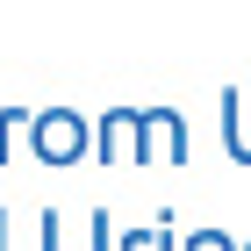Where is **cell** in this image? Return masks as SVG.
Masks as SVG:
<instances>
[{"label": "cell", "instance_id": "cell-1", "mask_svg": "<svg viewBox=\"0 0 251 251\" xmlns=\"http://www.w3.org/2000/svg\"><path fill=\"white\" fill-rule=\"evenodd\" d=\"M122 151H136V165L144 158H165V165H187V115L179 108H108V115L94 122V158L100 165H115Z\"/></svg>", "mask_w": 251, "mask_h": 251}, {"label": "cell", "instance_id": "cell-2", "mask_svg": "<svg viewBox=\"0 0 251 251\" xmlns=\"http://www.w3.org/2000/svg\"><path fill=\"white\" fill-rule=\"evenodd\" d=\"M29 151L43 165H79V158H94V122L79 108H36L29 115Z\"/></svg>", "mask_w": 251, "mask_h": 251}, {"label": "cell", "instance_id": "cell-3", "mask_svg": "<svg viewBox=\"0 0 251 251\" xmlns=\"http://www.w3.org/2000/svg\"><path fill=\"white\" fill-rule=\"evenodd\" d=\"M36 230H43V251H72V244H65V215H58V208H43ZM79 251H115V244H108V215H100V208H94V244H79Z\"/></svg>", "mask_w": 251, "mask_h": 251}, {"label": "cell", "instance_id": "cell-4", "mask_svg": "<svg viewBox=\"0 0 251 251\" xmlns=\"http://www.w3.org/2000/svg\"><path fill=\"white\" fill-rule=\"evenodd\" d=\"M115 251H179V230H173V215H158V223H144V230H122Z\"/></svg>", "mask_w": 251, "mask_h": 251}, {"label": "cell", "instance_id": "cell-5", "mask_svg": "<svg viewBox=\"0 0 251 251\" xmlns=\"http://www.w3.org/2000/svg\"><path fill=\"white\" fill-rule=\"evenodd\" d=\"M179 251H244L230 230H194V237H179Z\"/></svg>", "mask_w": 251, "mask_h": 251}, {"label": "cell", "instance_id": "cell-6", "mask_svg": "<svg viewBox=\"0 0 251 251\" xmlns=\"http://www.w3.org/2000/svg\"><path fill=\"white\" fill-rule=\"evenodd\" d=\"M15 129H29V115H22V108H0V165L15 151Z\"/></svg>", "mask_w": 251, "mask_h": 251}, {"label": "cell", "instance_id": "cell-7", "mask_svg": "<svg viewBox=\"0 0 251 251\" xmlns=\"http://www.w3.org/2000/svg\"><path fill=\"white\" fill-rule=\"evenodd\" d=\"M0 251H7V208H0Z\"/></svg>", "mask_w": 251, "mask_h": 251}, {"label": "cell", "instance_id": "cell-8", "mask_svg": "<svg viewBox=\"0 0 251 251\" xmlns=\"http://www.w3.org/2000/svg\"><path fill=\"white\" fill-rule=\"evenodd\" d=\"M244 251H251V244H244Z\"/></svg>", "mask_w": 251, "mask_h": 251}]
</instances>
